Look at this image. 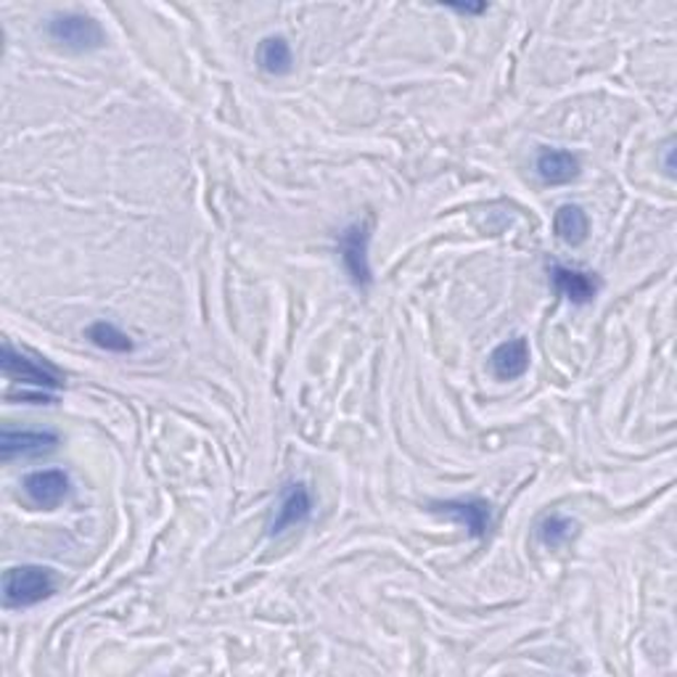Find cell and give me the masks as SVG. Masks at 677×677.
<instances>
[{
	"instance_id": "cell-8",
	"label": "cell",
	"mask_w": 677,
	"mask_h": 677,
	"mask_svg": "<svg viewBox=\"0 0 677 677\" xmlns=\"http://www.w3.org/2000/svg\"><path fill=\"white\" fill-rule=\"evenodd\" d=\"M22 487L24 495L29 498V503L51 511V508L61 506L69 498L72 482H69V476L61 472V468H43V472H33L24 476Z\"/></svg>"
},
{
	"instance_id": "cell-3",
	"label": "cell",
	"mask_w": 677,
	"mask_h": 677,
	"mask_svg": "<svg viewBox=\"0 0 677 677\" xmlns=\"http://www.w3.org/2000/svg\"><path fill=\"white\" fill-rule=\"evenodd\" d=\"M0 366L9 379L19 381V384H29L35 390H59L64 387V376L59 368H54L51 363L40 360V357H29L24 353H16L9 342L3 344V357H0Z\"/></svg>"
},
{
	"instance_id": "cell-2",
	"label": "cell",
	"mask_w": 677,
	"mask_h": 677,
	"mask_svg": "<svg viewBox=\"0 0 677 677\" xmlns=\"http://www.w3.org/2000/svg\"><path fill=\"white\" fill-rule=\"evenodd\" d=\"M48 35L54 43L64 46L67 51L87 54L104 48L106 35L104 27L93 16L80 14V11H67V14H56L48 22Z\"/></svg>"
},
{
	"instance_id": "cell-11",
	"label": "cell",
	"mask_w": 677,
	"mask_h": 677,
	"mask_svg": "<svg viewBox=\"0 0 677 677\" xmlns=\"http://www.w3.org/2000/svg\"><path fill=\"white\" fill-rule=\"evenodd\" d=\"M535 169L545 186H567L580 175V159L563 149H543L535 159Z\"/></svg>"
},
{
	"instance_id": "cell-13",
	"label": "cell",
	"mask_w": 677,
	"mask_h": 677,
	"mask_svg": "<svg viewBox=\"0 0 677 677\" xmlns=\"http://www.w3.org/2000/svg\"><path fill=\"white\" fill-rule=\"evenodd\" d=\"M554 230L563 244H569V247H577V244H582L587 238L591 221H587V215H585V210H582V206L563 204V206H559V212H556V217H554Z\"/></svg>"
},
{
	"instance_id": "cell-14",
	"label": "cell",
	"mask_w": 677,
	"mask_h": 677,
	"mask_svg": "<svg viewBox=\"0 0 677 677\" xmlns=\"http://www.w3.org/2000/svg\"><path fill=\"white\" fill-rule=\"evenodd\" d=\"M85 336L87 342L93 344V347L98 349H106V353H117V355H124V353H133L135 344L133 339H130L128 334H124L122 329L109 321H96L91 323L85 329Z\"/></svg>"
},
{
	"instance_id": "cell-10",
	"label": "cell",
	"mask_w": 677,
	"mask_h": 677,
	"mask_svg": "<svg viewBox=\"0 0 677 677\" xmlns=\"http://www.w3.org/2000/svg\"><path fill=\"white\" fill-rule=\"evenodd\" d=\"M530 342L524 336L508 339V342L498 344L490 355V371L498 381H516L530 371Z\"/></svg>"
},
{
	"instance_id": "cell-9",
	"label": "cell",
	"mask_w": 677,
	"mask_h": 677,
	"mask_svg": "<svg viewBox=\"0 0 677 677\" xmlns=\"http://www.w3.org/2000/svg\"><path fill=\"white\" fill-rule=\"evenodd\" d=\"M550 281H554L556 292L567 297L572 305H591L601 292V281L595 278V273L559 265V262L550 265Z\"/></svg>"
},
{
	"instance_id": "cell-6",
	"label": "cell",
	"mask_w": 677,
	"mask_h": 677,
	"mask_svg": "<svg viewBox=\"0 0 677 677\" xmlns=\"http://www.w3.org/2000/svg\"><path fill=\"white\" fill-rule=\"evenodd\" d=\"M368 234L366 223H355L339 236V254H342L344 271L353 278L355 286H368L371 284V262H368Z\"/></svg>"
},
{
	"instance_id": "cell-4",
	"label": "cell",
	"mask_w": 677,
	"mask_h": 677,
	"mask_svg": "<svg viewBox=\"0 0 677 677\" xmlns=\"http://www.w3.org/2000/svg\"><path fill=\"white\" fill-rule=\"evenodd\" d=\"M312 513V495L305 482H288L275 503L273 519L268 524V535H284L294 526L305 524Z\"/></svg>"
},
{
	"instance_id": "cell-12",
	"label": "cell",
	"mask_w": 677,
	"mask_h": 677,
	"mask_svg": "<svg viewBox=\"0 0 677 677\" xmlns=\"http://www.w3.org/2000/svg\"><path fill=\"white\" fill-rule=\"evenodd\" d=\"M257 64H260L262 72L275 74H288L294 67V56H292V46H288L286 37L281 35H271L260 43V51H257Z\"/></svg>"
},
{
	"instance_id": "cell-15",
	"label": "cell",
	"mask_w": 677,
	"mask_h": 677,
	"mask_svg": "<svg viewBox=\"0 0 677 677\" xmlns=\"http://www.w3.org/2000/svg\"><path fill=\"white\" fill-rule=\"evenodd\" d=\"M577 535V522L572 516H563V513H548L537 524V541L545 548H561Z\"/></svg>"
},
{
	"instance_id": "cell-16",
	"label": "cell",
	"mask_w": 677,
	"mask_h": 677,
	"mask_svg": "<svg viewBox=\"0 0 677 677\" xmlns=\"http://www.w3.org/2000/svg\"><path fill=\"white\" fill-rule=\"evenodd\" d=\"M448 9L458 11V14H482V11H487V5L485 3H479V5H448Z\"/></svg>"
},
{
	"instance_id": "cell-7",
	"label": "cell",
	"mask_w": 677,
	"mask_h": 677,
	"mask_svg": "<svg viewBox=\"0 0 677 677\" xmlns=\"http://www.w3.org/2000/svg\"><path fill=\"white\" fill-rule=\"evenodd\" d=\"M431 511L442 513V516L453 519L455 524L466 526L468 535L482 541L487 532L492 530V508L482 498H455V500H440L431 503Z\"/></svg>"
},
{
	"instance_id": "cell-5",
	"label": "cell",
	"mask_w": 677,
	"mask_h": 677,
	"mask_svg": "<svg viewBox=\"0 0 677 677\" xmlns=\"http://www.w3.org/2000/svg\"><path fill=\"white\" fill-rule=\"evenodd\" d=\"M59 448V435L46 429H9L0 431V458L5 463L14 458H40L51 455Z\"/></svg>"
},
{
	"instance_id": "cell-1",
	"label": "cell",
	"mask_w": 677,
	"mask_h": 677,
	"mask_svg": "<svg viewBox=\"0 0 677 677\" xmlns=\"http://www.w3.org/2000/svg\"><path fill=\"white\" fill-rule=\"evenodd\" d=\"M56 593V577L48 567L24 563L3 574V604L9 609H29Z\"/></svg>"
}]
</instances>
